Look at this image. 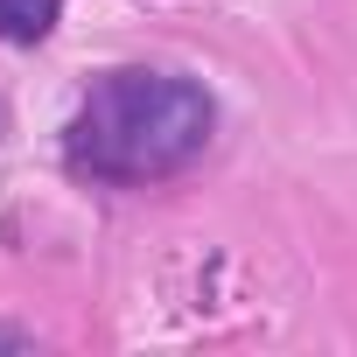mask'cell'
<instances>
[{
    "mask_svg": "<svg viewBox=\"0 0 357 357\" xmlns=\"http://www.w3.org/2000/svg\"><path fill=\"white\" fill-rule=\"evenodd\" d=\"M211 91L175 70H112L84 91L63 154L77 175L98 183H154V175L190 168L211 140Z\"/></svg>",
    "mask_w": 357,
    "mask_h": 357,
    "instance_id": "obj_1",
    "label": "cell"
},
{
    "mask_svg": "<svg viewBox=\"0 0 357 357\" xmlns=\"http://www.w3.org/2000/svg\"><path fill=\"white\" fill-rule=\"evenodd\" d=\"M63 15V0H0V43H43Z\"/></svg>",
    "mask_w": 357,
    "mask_h": 357,
    "instance_id": "obj_2",
    "label": "cell"
}]
</instances>
